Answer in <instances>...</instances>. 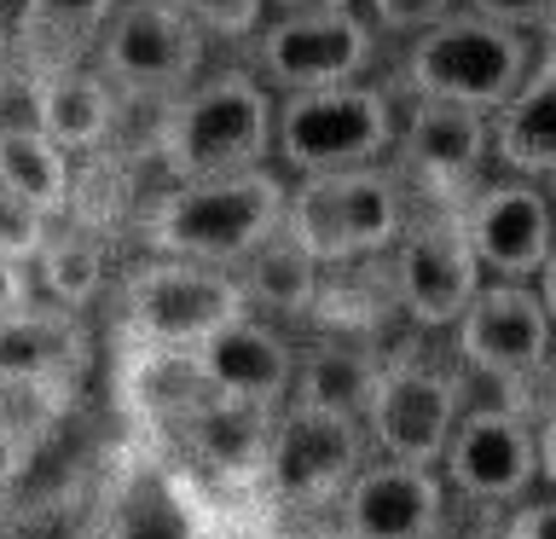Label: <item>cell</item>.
I'll return each mask as SVG.
<instances>
[{"label": "cell", "instance_id": "30", "mask_svg": "<svg viewBox=\"0 0 556 539\" xmlns=\"http://www.w3.org/2000/svg\"><path fill=\"white\" fill-rule=\"evenodd\" d=\"M359 7H365L377 35H400V41H406V35H417V29L441 24L458 0H359Z\"/></svg>", "mask_w": 556, "mask_h": 539}, {"label": "cell", "instance_id": "4", "mask_svg": "<svg viewBox=\"0 0 556 539\" xmlns=\"http://www.w3.org/2000/svg\"><path fill=\"white\" fill-rule=\"evenodd\" d=\"M533 64V35L493 24L481 12L452 7L441 24L406 35L400 52V93L406 99H446L469 111H498Z\"/></svg>", "mask_w": 556, "mask_h": 539}, {"label": "cell", "instance_id": "26", "mask_svg": "<svg viewBox=\"0 0 556 539\" xmlns=\"http://www.w3.org/2000/svg\"><path fill=\"white\" fill-rule=\"evenodd\" d=\"M377 372L382 365L371 360V348H354V342H325L313 354L295 360L290 372V400L302 406H330V412H365V400L377 389Z\"/></svg>", "mask_w": 556, "mask_h": 539}, {"label": "cell", "instance_id": "24", "mask_svg": "<svg viewBox=\"0 0 556 539\" xmlns=\"http://www.w3.org/2000/svg\"><path fill=\"white\" fill-rule=\"evenodd\" d=\"M232 273H238L243 308H267V313H307V308H319V290H325V267L285 226L267 243H255Z\"/></svg>", "mask_w": 556, "mask_h": 539}, {"label": "cell", "instance_id": "33", "mask_svg": "<svg viewBox=\"0 0 556 539\" xmlns=\"http://www.w3.org/2000/svg\"><path fill=\"white\" fill-rule=\"evenodd\" d=\"M29 302H35V296H29L24 261H7V255H0V319H12V313H24Z\"/></svg>", "mask_w": 556, "mask_h": 539}, {"label": "cell", "instance_id": "40", "mask_svg": "<svg viewBox=\"0 0 556 539\" xmlns=\"http://www.w3.org/2000/svg\"><path fill=\"white\" fill-rule=\"evenodd\" d=\"M0 87H7V52H0Z\"/></svg>", "mask_w": 556, "mask_h": 539}, {"label": "cell", "instance_id": "36", "mask_svg": "<svg viewBox=\"0 0 556 539\" xmlns=\"http://www.w3.org/2000/svg\"><path fill=\"white\" fill-rule=\"evenodd\" d=\"M533 290H539V302H545V319H551V330H556V243H551V255L539 261Z\"/></svg>", "mask_w": 556, "mask_h": 539}, {"label": "cell", "instance_id": "27", "mask_svg": "<svg viewBox=\"0 0 556 539\" xmlns=\"http://www.w3.org/2000/svg\"><path fill=\"white\" fill-rule=\"evenodd\" d=\"M35 267H41V285L52 296V308H87L104 285V243L87 233V226H70V233H47L41 255H35Z\"/></svg>", "mask_w": 556, "mask_h": 539}, {"label": "cell", "instance_id": "39", "mask_svg": "<svg viewBox=\"0 0 556 539\" xmlns=\"http://www.w3.org/2000/svg\"><path fill=\"white\" fill-rule=\"evenodd\" d=\"M412 539H452V534H441V528H429V534H412Z\"/></svg>", "mask_w": 556, "mask_h": 539}, {"label": "cell", "instance_id": "1", "mask_svg": "<svg viewBox=\"0 0 556 539\" xmlns=\"http://www.w3.org/2000/svg\"><path fill=\"white\" fill-rule=\"evenodd\" d=\"M285 191H290V174L273 163L198 174V180H174L163 198H151L139 226H146V243L156 255L238 267L255 243H267L285 226Z\"/></svg>", "mask_w": 556, "mask_h": 539}, {"label": "cell", "instance_id": "37", "mask_svg": "<svg viewBox=\"0 0 556 539\" xmlns=\"http://www.w3.org/2000/svg\"><path fill=\"white\" fill-rule=\"evenodd\" d=\"M290 539H359V534H354V528H342V522H313V528L290 534Z\"/></svg>", "mask_w": 556, "mask_h": 539}, {"label": "cell", "instance_id": "29", "mask_svg": "<svg viewBox=\"0 0 556 539\" xmlns=\"http://www.w3.org/2000/svg\"><path fill=\"white\" fill-rule=\"evenodd\" d=\"M47 233H52V215L29 209L24 198H12V191L0 186V255L7 261H35Z\"/></svg>", "mask_w": 556, "mask_h": 539}, {"label": "cell", "instance_id": "25", "mask_svg": "<svg viewBox=\"0 0 556 539\" xmlns=\"http://www.w3.org/2000/svg\"><path fill=\"white\" fill-rule=\"evenodd\" d=\"M70 151H59L52 139L35 128V122H0V186L12 198H24L29 209L59 221L70 209Z\"/></svg>", "mask_w": 556, "mask_h": 539}, {"label": "cell", "instance_id": "32", "mask_svg": "<svg viewBox=\"0 0 556 539\" xmlns=\"http://www.w3.org/2000/svg\"><path fill=\"white\" fill-rule=\"evenodd\" d=\"M504 539H556V499H533L510 516Z\"/></svg>", "mask_w": 556, "mask_h": 539}, {"label": "cell", "instance_id": "14", "mask_svg": "<svg viewBox=\"0 0 556 539\" xmlns=\"http://www.w3.org/2000/svg\"><path fill=\"white\" fill-rule=\"evenodd\" d=\"M441 481L476 504H516L539 481L533 424L516 412H464L441 447Z\"/></svg>", "mask_w": 556, "mask_h": 539}, {"label": "cell", "instance_id": "23", "mask_svg": "<svg viewBox=\"0 0 556 539\" xmlns=\"http://www.w3.org/2000/svg\"><path fill=\"white\" fill-rule=\"evenodd\" d=\"M111 12H116V0H24L12 47L29 64V76L52 64H81Z\"/></svg>", "mask_w": 556, "mask_h": 539}, {"label": "cell", "instance_id": "9", "mask_svg": "<svg viewBox=\"0 0 556 539\" xmlns=\"http://www.w3.org/2000/svg\"><path fill=\"white\" fill-rule=\"evenodd\" d=\"M365 447H371V435H365L354 412L285 400V412H273V441H267L261 481L285 504H337V493L365 464Z\"/></svg>", "mask_w": 556, "mask_h": 539}, {"label": "cell", "instance_id": "34", "mask_svg": "<svg viewBox=\"0 0 556 539\" xmlns=\"http://www.w3.org/2000/svg\"><path fill=\"white\" fill-rule=\"evenodd\" d=\"M533 452H539V481L556 493V412L533 429Z\"/></svg>", "mask_w": 556, "mask_h": 539}, {"label": "cell", "instance_id": "15", "mask_svg": "<svg viewBox=\"0 0 556 539\" xmlns=\"http://www.w3.org/2000/svg\"><path fill=\"white\" fill-rule=\"evenodd\" d=\"M389 156L400 163L406 180H417L434 198H458L493 163V151H486V111L446 104V99H412V111L394 122Z\"/></svg>", "mask_w": 556, "mask_h": 539}, {"label": "cell", "instance_id": "7", "mask_svg": "<svg viewBox=\"0 0 556 539\" xmlns=\"http://www.w3.org/2000/svg\"><path fill=\"white\" fill-rule=\"evenodd\" d=\"M208 35L174 12L168 0H116L93 41V70L116 93H146V99H174L186 82L203 76Z\"/></svg>", "mask_w": 556, "mask_h": 539}, {"label": "cell", "instance_id": "13", "mask_svg": "<svg viewBox=\"0 0 556 539\" xmlns=\"http://www.w3.org/2000/svg\"><path fill=\"white\" fill-rule=\"evenodd\" d=\"M359 424L371 435V447H382V459L441 464V447L458 424V389L429 365H382Z\"/></svg>", "mask_w": 556, "mask_h": 539}, {"label": "cell", "instance_id": "17", "mask_svg": "<svg viewBox=\"0 0 556 539\" xmlns=\"http://www.w3.org/2000/svg\"><path fill=\"white\" fill-rule=\"evenodd\" d=\"M186 365L198 377V389H208V394H238V400H267V406H278L290 394L295 348L273 325H261L255 313H238V319H226L208 337L191 342Z\"/></svg>", "mask_w": 556, "mask_h": 539}, {"label": "cell", "instance_id": "31", "mask_svg": "<svg viewBox=\"0 0 556 539\" xmlns=\"http://www.w3.org/2000/svg\"><path fill=\"white\" fill-rule=\"evenodd\" d=\"M464 12H481L493 17V24H510V29H545L556 17V0H458Z\"/></svg>", "mask_w": 556, "mask_h": 539}, {"label": "cell", "instance_id": "35", "mask_svg": "<svg viewBox=\"0 0 556 539\" xmlns=\"http://www.w3.org/2000/svg\"><path fill=\"white\" fill-rule=\"evenodd\" d=\"M359 0H267L273 17H313V12H354Z\"/></svg>", "mask_w": 556, "mask_h": 539}, {"label": "cell", "instance_id": "28", "mask_svg": "<svg viewBox=\"0 0 556 539\" xmlns=\"http://www.w3.org/2000/svg\"><path fill=\"white\" fill-rule=\"evenodd\" d=\"M174 12H186L208 41H250L255 24L267 17V0H168Z\"/></svg>", "mask_w": 556, "mask_h": 539}, {"label": "cell", "instance_id": "8", "mask_svg": "<svg viewBox=\"0 0 556 539\" xmlns=\"http://www.w3.org/2000/svg\"><path fill=\"white\" fill-rule=\"evenodd\" d=\"M255 76L267 93H307V87L359 82L377 59V29L354 12H313V17H261L255 35Z\"/></svg>", "mask_w": 556, "mask_h": 539}, {"label": "cell", "instance_id": "12", "mask_svg": "<svg viewBox=\"0 0 556 539\" xmlns=\"http://www.w3.org/2000/svg\"><path fill=\"white\" fill-rule=\"evenodd\" d=\"M452 330L458 354L486 377H528L551 360V319L533 278H481Z\"/></svg>", "mask_w": 556, "mask_h": 539}, {"label": "cell", "instance_id": "3", "mask_svg": "<svg viewBox=\"0 0 556 539\" xmlns=\"http://www.w3.org/2000/svg\"><path fill=\"white\" fill-rule=\"evenodd\" d=\"M406 215V180L382 163L290 174L285 191V233L319 267H354V261L389 255Z\"/></svg>", "mask_w": 556, "mask_h": 539}, {"label": "cell", "instance_id": "6", "mask_svg": "<svg viewBox=\"0 0 556 539\" xmlns=\"http://www.w3.org/2000/svg\"><path fill=\"white\" fill-rule=\"evenodd\" d=\"M238 313H250L238 273L208 267V261H186V255L146 261L128 278V290H122V330L146 348H163V354H186L198 337L238 319Z\"/></svg>", "mask_w": 556, "mask_h": 539}, {"label": "cell", "instance_id": "18", "mask_svg": "<svg viewBox=\"0 0 556 539\" xmlns=\"http://www.w3.org/2000/svg\"><path fill=\"white\" fill-rule=\"evenodd\" d=\"M486 151L504 174H521V180H545L556 168V17L551 47L533 52L516 93L498 111H486Z\"/></svg>", "mask_w": 556, "mask_h": 539}, {"label": "cell", "instance_id": "21", "mask_svg": "<svg viewBox=\"0 0 556 539\" xmlns=\"http://www.w3.org/2000/svg\"><path fill=\"white\" fill-rule=\"evenodd\" d=\"M87 354V337L70 308H24L0 319V383H29V389L64 394Z\"/></svg>", "mask_w": 556, "mask_h": 539}, {"label": "cell", "instance_id": "22", "mask_svg": "<svg viewBox=\"0 0 556 539\" xmlns=\"http://www.w3.org/2000/svg\"><path fill=\"white\" fill-rule=\"evenodd\" d=\"M99 539H208V522L168 469H134L116 487Z\"/></svg>", "mask_w": 556, "mask_h": 539}, {"label": "cell", "instance_id": "20", "mask_svg": "<svg viewBox=\"0 0 556 539\" xmlns=\"http://www.w3.org/2000/svg\"><path fill=\"white\" fill-rule=\"evenodd\" d=\"M273 412L267 400H238V394H208L186 412V447L198 452L203 469L220 481H261L273 441Z\"/></svg>", "mask_w": 556, "mask_h": 539}, {"label": "cell", "instance_id": "19", "mask_svg": "<svg viewBox=\"0 0 556 539\" xmlns=\"http://www.w3.org/2000/svg\"><path fill=\"white\" fill-rule=\"evenodd\" d=\"M29 122L70 156L104 151L116 134V87L93 64L35 70L29 76Z\"/></svg>", "mask_w": 556, "mask_h": 539}, {"label": "cell", "instance_id": "38", "mask_svg": "<svg viewBox=\"0 0 556 539\" xmlns=\"http://www.w3.org/2000/svg\"><path fill=\"white\" fill-rule=\"evenodd\" d=\"M539 186H545V198H551V209H556V168L545 174V180H539Z\"/></svg>", "mask_w": 556, "mask_h": 539}, {"label": "cell", "instance_id": "16", "mask_svg": "<svg viewBox=\"0 0 556 539\" xmlns=\"http://www.w3.org/2000/svg\"><path fill=\"white\" fill-rule=\"evenodd\" d=\"M342 528H354L359 539H412L441 528L446 511V481L434 464H359L354 481L337 493Z\"/></svg>", "mask_w": 556, "mask_h": 539}, {"label": "cell", "instance_id": "10", "mask_svg": "<svg viewBox=\"0 0 556 539\" xmlns=\"http://www.w3.org/2000/svg\"><path fill=\"white\" fill-rule=\"evenodd\" d=\"M481 285L476 250L464 238L458 209L441 215H406L400 238L389 243V290L394 308L424 330H446L469 308V296Z\"/></svg>", "mask_w": 556, "mask_h": 539}, {"label": "cell", "instance_id": "11", "mask_svg": "<svg viewBox=\"0 0 556 539\" xmlns=\"http://www.w3.org/2000/svg\"><path fill=\"white\" fill-rule=\"evenodd\" d=\"M458 221H464L469 250H476L481 278H533L556 243V209L545 198V186L521 180V174L481 180L458 203Z\"/></svg>", "mask_w": 556, "mask_h": 539}, {"label": "cell", "instance_id": "2", "mask_svg": "<svg viewBox=\"0 0 556 539\" xmlns=\"http://www.w3.org/2000/svg\"><path fill=\"white\" fill-rule=\"evenodd\" d=\"M156 163L168 180L273 163V93L255 70H208L186 82L156 128Z\"/></svg>", "mask_w": 556, "mask_h": 539}, {"label": "cell", "instance_id": "5", "mask_svg": "<svg viewBox=\"0 0 556 539\" xmlns=\"http://www.w3.org/2000/svg\"><path fill=\"white\" fill-rule=\"evenodd\" d=\"M394 93L377 82H337L273 99V156L285 174L382 163L394 146Z\"/></svg>", "mask_w": 556, "mask_h": 539}]
</instances>
